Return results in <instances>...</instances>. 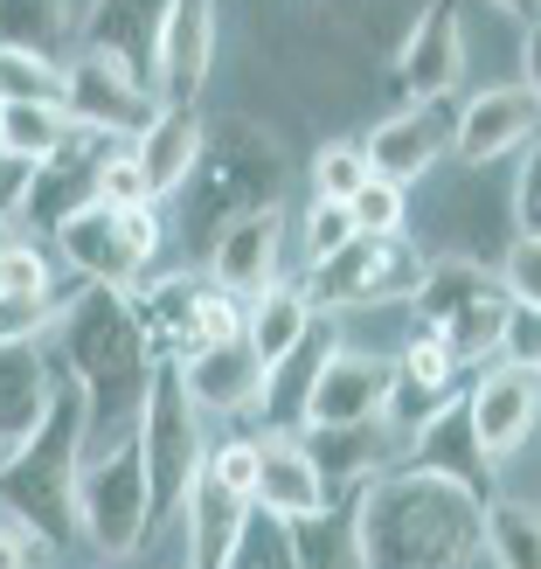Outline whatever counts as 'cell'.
<instances>
[{
  "label": "cell",
  "mask_w": 541,
  "mask_h": 569,
  "mask_svg": "<svg viewBox=\"0 0 541 569\" xmlns=\"http://www.w3.org/2000/svg\"><path fill=\"white\" fill-rule=\"evenodd\" d=\"M493 361L541 368V312H534V306H514V299H507V327H500V355H493Z\"/></svg>",
  "instance_id": "60d3db41"
},
{
  "label": "cell",
  "mask_w": 541,
  "mask_h": 569,
  "mask_svg": "<svg viewBox=\"0 0 541 569\" xmlns=\"http://www.w3.org/2000/svg\"><path fill=\"white\" fill-rule=\"evenodd\" d=\"M63 111H70V126H83V132L132 139V132L160 111V98H153L132 70L111 63V56L70 49V56H63Z\"/></svg>",
  "instance_id": "9c48e42d"
},
{
  "label": "cell",
  "mask_w": 541,
  "mask_h": 569,
  "mask_svg": "<svg viewBox=\"0 0 541 569\" xmlns=\"http://www.w3.org/2000/svg\"><path fill=\"white\" fill-rule=\"evenodd\" d=\"M14 237H21V222H14V216H8V222H0V250H8V243H14Z\"/></svg>",
  "instance_id": "7dc6e473"
},
{
  "label": "cell",
  "mask_w": 541,
  "mask_h": 569,
  "mask_svg": "<svg viewBox=\"0 0 541 569\" xmlns=\"http://www.w3.org/2000/svg\"><path fill=\"white\" fill-rule=\"evenodd\" d=\"M500 284L514 306H534L541 312V237H514V250L500 258Z\"/></svg>",
  "instance_id": "ab89813d"
},
{
  "label": "cell",
  "mask_w": 541,
  "mask_h": 569,
  "mask_svg": "<svg viewBox=\"0 0 541 569\" xmlns=\"http://www.w3.org/2000/svg\"><path fill=\"white\" fill-rule=\"evenodd\" d=\"M70 139V111L63 98H21V104H0V147L21 153V160H42Z\"/></svg>",
  "instance_id": "1f68e13d"
},
{
  "label": "cell",
  "mask_w": 541,
  "mask_h": 569,
  "mask_svg": "<svg viewBox=\"0 0 541 569\" xmlns=\"http://www.w3.org/2000/svg\"><path fill=\"white\" fill-rule=\"evenodd\" d=\"M56 250L83 284H119V292H139L147 271L167 250V222L160 202H91L77 209L63 230H56Z\"/></svg>",
  "instance_id": "8992f818"
},
{
  "label": "cell",
  "mask_w": 541,
  "mask_h": 569,
  "mask_svg": "<svg viewBox=\"0 0 541 569\" xmlns=\"http://www.w3.org/2000/svg\"><path fill=\"white\" fill-rule=\"evenodd\" d=\"M521 63H528V77H521V83H528V91L541 98V14L528 21V49H521Z\"/></svg>",
  "instance_id": "f6af8a7d"
},
{
  "label": "cell",
  "mask_w": 541,
  "mask_h": 569,
  "mask_svg": "<svg viewBox=\"0 0 541 569\" xmlns=\"http://www.w3.org/2000/svg\"><path fill=\"white\" fill-rule=\"evenodd\" d=\"M202 479H216V487L250 500V487H258V438H216L202 451Z\"/></svg>",
  "instance_id": "8d00e7d4"
},
{
  "label": "cell",
  "mask_w": 541,
  "mask_h": 569,
  "mask_svg": "<svg viewBox=\"0 0 541 569\" xmlns=\"http://www.w3.org/2000/svg\"><path fill=\"white\" fill-rule=\"evenodd\" d=\"M194 417H202V410H194L188 389H181V361L160 355L153 376H147V396H139V423H132L139 459H147V479H153V515L160 521H174L188 487L202 479L209 438H202V423H194Z\"/></svg>",
  "instance_id": "52a82bcc"
},
{
  "label": "cell",
  "mask_w": 541,
  "mask_h": 569,
  "mask_svg": "<svg viewBox=\"0 0 541 569\" xmlns=\"http://www.w3.org/2000/svg\"><path fill=\"white\" fill-rule=\"evenodd\" d=\"M56 389H63V361L49 355V340H0V451L42 431Z\"/></svg>",
  "instance_id": "ffe728a7"
},
{
  "label": "cell",
  "mask_w": 541,
  "mask_h": 569,
  "mask_svg": "<svg viewBox=\"0 0 541 569\" xmlns=\"http://www.w3.org/2000/svg\"><path fill=\"white\" fill-rule=\"evenodd\" d=\"M451 111L444 98H431V104H403V111H389V119L361 139V153H368V174H382V181H395V188H417L431 167L451 153Z\"/></svg>",
  "instance_id": "9a60e30c"
},
{
  "label": "cell",
  "mask_w": 541,
  "mask_h": 569,
  "mask_svg": "<svg viewBox=\"0 0 541 569\" xmlns=\"http://www.w3.org/2000/svg\"><path fill=\"white\" fill-rule=\"evenodd\" d=\"M209 278L230 299H258L264 284H278V216L250 209L237 222H222L209 237Z\"/></svg>",
  "instance_id": "cb8c5ba5"
},
{
  "label": "cell",
  "mask_w": 541,
  "mask_h": 569,
  "mask_svg": "<svg viewBox=\"0 0 541 569\" xmlns=\"http://www.w3.org/2000/svg\"><path fill=\"white\" fill-rule=\"evenodd\" d=\"M327 348H333V327H312L292 355L264 368V396H258L264 431H299V423H305V396H312V376H320Z\"/></svg>",
  "instance_id": "83f0119b"
},
{
  "label": "cell",
  "mask_w": 541,
  "mask_h": 569,
  "mask_svg": "<svg viewBox=\"0 0 541 569\" xmlns=\"http://www.w3.org/2000/svg\"><path fill=\"white\" fill-rule=\"evenodd\" d=\"M361 181H368L361 139H327V147L312 153V194H320V202H354Z\"/></svg>",
  "instance_id": "836d02e7"
},
{
  "label": "cell",
  "mask_w": 541,
  "mask_h": 569,
  "mask_svg": "<svg viewBox=\"0 0 541 569\" xmlns=\"http://www.w3.org/2000/svg\"><path fill=\"white\" fill-rule=\"evenodd\" d=\"M389 77H395V91H403L410 104H431V98L459 91V77H465V21H459L451 0H431V8L410 21Z\"/></svg>",
  "instance_id": "4fadbf2b"
},
{
  "label": "cell",
  "mask_w": 541,
  "mask_h": 569,
  "mask_svg": "<svg viewBox=\"0 0 541 569\" xmlns=\"http://www.w3.org/2000/svg\"><path fill=\"white\" fill-rule=\"evenodd\" d=\"M0 569H36V535L0 515Z\"/></svg>",
  "instance_id": "ee69618b"
},
{
  "label": "cell",
  "mask_w": 541,
  "mask_h": 569,
  "mask_svg": "<svg viewBox=\"0 0 541 569\" xmlns=\"http://www.w3.org/2000/svg\"><path fill=\"white\" fill-rule=\"evenodd\" d=\"M479 556L493 569H541V515L528 500H487V515H479Z\"/></svg>",
  "instance_id": "f546056e"
},
{
  "label": "cell",
  "mask_w": 541,
  "mask_h": 569,
  "mask_svg": "<svg viewBox=\"0 0 541 569\" xmlns=\"http://www.w3.org/2000/svg\"><path fill=\"white\" fill-rule=\"evenodd\" d=\"M354 230L361 237H403V216H410V188H395V181H382V174H368L361 188H354Z\"/></svg>",
  "instance_id": "e575fe53"
},
{
  "label": "cell",
  "mask_w": 541,
  "mask_h": 569,
  "mask_svg": "<svg viewBox=\"0 0 541 569\" xmlns=\"http://www.w3.org/2000/svg\"><path fill=\"white\" fill-rule=\"evenodd\" d=\"M63 278L42 243L14 237L0 250V340H49L56 312H63Z\"/></svg>",
  "instance_id": "d6986e66"
},
{
  "label": "cell",
  "mask_w": 541,
  "mask_h": 569,
  "mask_svg": "<svg viewBox=\"0 0 541 569\" xmlns=\"http://www.w3.org/2000/svg\"><path fill=\"white\" fill-rule=\"evenodd\" d=\"M21 98H63V56L0 49V104H21Z\"/></svg>",
  "instance_id": "d6a6232c"
},
{
  "label": "cell",
  "mask_w": 541,
  "mask_h": 569,
  "mask_svg": "<svg viewBox=\"0 0 541 569\" xmlns=\"http://www.w3.org/2000/svg\"><path fill=\"white\" fill-rule=\"evenodd\" d=\"M56 361H63V376H77L83 389V403H91V423L98 410L119 396V403L139 417V396H147V376H153V333L147 320H139V299L119 292V284H83L77 278V292L63 299V312H56Z\"/></svg>",
  "instance_id": "7a4b0ae2"
},
{
  "label": "cell",
  "mask_w": 541,
  "mask_h": 569,
  "mask_svg": "<svg viewBox=\"0 0 541 569\" xmlns=\"http://www.w3.org/2000/svg\"><path fill=\"white\" fill-rule=\"evenodd\" d=\"M174 521H181V569H230L243 528H250V500L216 487V479H194Z\"/></svg>",
  "instance_id": "603a6c76"
},
{
  "label": "cell",
  "mask_w": 541,
  "mask_h": 569,
  "mask_svg": "<svg viewBox=\"0 0 541 569\" xmlns=\"http://www.w3.org/2000/svg\"><path fill=\"white\" fill-rule=\"evenodd\" d=\"M83 451H91V403H83L77 376H63L56 410L42 417V431L0 459V515L36 535V549H70L77 542V472H83Z\"/></svg>",
  "instance_id": "3957f363"
},
{
  "label": "cell",
  "mask_w": 541,
  "mask_h": 569,
  "mask_svg": "<svg viewBox=\"0 0 541 569\" xmlns=\"http://www.w3.org/2000/svg\"><path fill=\"white\" fill-rule=\"evenodd\" d=\"M479 515L487 500L417 466H389L354 487V535L368 569H465L479 556Z\"/></svg>",
  "instance_id": "6da1fadb"
},
{
  "label": "cell",
  "mask_w": 541,
  "mask_h": 569,
  "mask_svg": "<svg viewBox=\"0 0 541 569\" xmlns=\"http://www.w3.org/2000/svg\"><path fill=\"white\" fill-rule=\"evenodd\" d=\"M0 459H8V451H0Z\"/></svg>",
  "instance_id": "681fc988"
},
{
  "label": "cell",
  "mask_w": 541,
  "mask_h": 569,
  "mask_svg": "<svg viewBox=\"0 0 541 569\" xmlns=\"http://www.w3.org/2000/svg\"><path fill=\"white\" fill-rule=\"evenodd\" d=\"M104 147H111L104 132L70 126L63 147L36 160V174H28V194H21V216H14V222H28V230L56 237L77 209H91V202H98V167H104Z\"/></svg>",
  "instance_id": "8fae6325"
},
{
  "label": "cell",
  "mask_w": 541,
  "mask_h": 569,
  "mask_svg": "<svg viewBox=\"0 0 541 569\" xmlns=\"http://www.w3.org/2000/svg\"><path fill=\"white\" fill-rule=\"evenodd\" d=\"M534 132H541V98L528 83H487V91L465 98L459 119H451V153L465 167H493L507 153H521Z\"/></svg>",
  "instance_id": "5bb4252c"
},
{
  "label": "cell",
  "mask_w": 541,
  "mask_h": 569,
  "mask_svg": "<svg viewBox=\"0 0 541 569\" xmlns=\"http://www.w3.org/2000/svg\"><path fill=\"white\" fill-rule=\"evenodd\" d=\"M70 42H77V8L70 0H0V49L63 56Z\"/></svg>",
  "instance_id": "4dcf8cb0"
},
{
  "label": "cell",
  "mask_w": 541,
  "mask_h": 569,
  "mask_svg": "<svg viewBox=\"0 0 541 569\" xmlns=\"http://www.w3.org/2000/svg\"><path fill=\"white\" fill-rule=\"evenodd\" d=\"M417 278H423V258H417L410 230H403V237H361V230H354L348 243L333 250V258H320L299 284H305L312 312H354V306L410 299Z\"/></svg>",
  "instance_id": "ba28073f"
},
{
  "label": "cell",
  "mask_w": 541,
  "mask_h": 569,
  "mask_svg": "<svg viewBox=\"0 0 541 569\" xmlns=\"http://www.w3.org/2000/svg\"><path fill=\"white\" fill-rule=\"evenodd\" d=\"M284 528H292L299 569H368L361 562V535H354V493L348 500H327L320 515H299V521H284Z\"/></svg>",
  "instance_id": "f1b7e54d"
},
{
  "label": "cell",
  "mask_w": 541,
  "mask_h": 569,
  "mask_svg": "<svg viewBox=\"0 0 541 569\" xmlns=\"http://www.w3.org/2000/svg\"><path fill=\"white\" fill-rule=\"evenodd\" d=\"M493 8H500V14H514V21H534V14H541V0H493Z\"/></svg>",
  "instance_id": "bcb514c9"
},
{
  "label": "cell",
  "mask_w": 541,
  "mask_h": 569,
  "mask_svg": "<svg viewBox=\"0 0 541 569\" xmlns=\"http://www.w3.org/2000/svg\"><path fill=\"white\" fill-rule=\"evenodd\" d=\"M28 174H36V160H21V153H8V147H0V222H8V216H21Z\"/></svg>",
  "instance_id": "7bdbcfd3"
},
{
  "label": "cell",
  "mask_w": 541,
  "mask_h": 569,
  "mask_svg": "<svg viewBox=\"0 0 541 569\" xmlns=\"http://www.w3.org/2000/svg\"><path fill=\"white\" fill-rule=\"evenodd\" d=\"M465 417H472V438L493 466H507L514 451L534 438L541 423V368L521 361H487L479 376L465 382Z\"/></svg>",
  "instance_id": "30bf717a"
},
{
  "label": "cell",
  "mask_w": 541,
  "mask_h": 569,
  "mask_svg": "<svg viewBox=\"0 0 541 569\" xmlns=\"http://www.w3.org/2000/svg\"><path fill=\"white\" fill-rule=\"evenodd\" d=\"M174 14V0H91L77 14V49L111 56L119 70H132L153 91V63H160V28Z\"/></svg>",
  "instance_id": "e0dca14e"
},
{
  "label": "cell",
  "mask_w": 541,
  "mask_h": 569,
  "mask_svg": "<svg viewBox=\"0 0 541 569\" xmlns=\"http://www.w3.org/2000/svg\"><path fill=\"white\" fill-rule=\"evenodd\" d=\"M417 327H431L459 368H487L500 355V327H507V284L500 264H479V258H423L417 278Z\"/></svg>",
  "instance_id": "277c9868"
},
{
  "label": "cell",
  "mask_w": 541,
  "mask_h": 569,
  "mask_svg": "<svg viewBox=\"0 0 541 569\" xmlns=\"http://www.w3.org/2000/svg\"><path fill=\"white\" fill-rule=\"evenodd\" d=\"M216 70V0H174L160 28V63H153V98L160 104H194Z\"/></svg>",
  "instance_id": "44dd1931"
},
{
  "label": "cell",
  "mask_w": 541,
  "mask_h": 569,
  "mask_svg": "<svg viewBox=\"0 0 541 569\" xmlns=\"http://www.w3.org/2000/svg\"><path fill=\"white\" fill-rule=\"evenodd\" d=\"M202 119H194V104H160L147 126L132 132V153L139 167H147V188L153 202H167V194H181V181L194 174V160H202Z\"/></svg>",
  "instance_id": "484cf974"
},
{
  "label": "cell",
  "mask_w": 541,
  "mask_h": 569,
  "mask_svg": "<svg viewBox=\"0 0 541 569\" xmlns=\"http://www.w3.org/2000/svg\"><path fill=\"white\" fill-rule=\"evenodd\" d=\"M521 174H514V230L521 237H541V132L521 147Z\"/></svg>",
  "instance_id": "b9f144b4"
},
{
  "label": "cell",
  "mask_w": 541,
  "mask_h": 569,
  "mask_svg": "<svg viewBox=\"0 0 541 569\" xmlns=\"http://www.w3.org/2000/svg\"><path fill=\"white\" fill-rule=\"evenodd\" d=\"M181 361V389L194 410H216V417H250L264 396V355L250 348L243 333H222V340H202V348L174 355Z\"/></svg>",
  "instance_id": "2e32d148"
},
{
  "label": "cell",
  "mask_w": 541,
  "mask_h": 569,
  "mask_svg": "<svg viewBox=\"0 0 541 569\" xmlns=\"http://www.w3.org/2000/svg\"><path fill=\"white\" fill-rule=\"evenodd\" d=\"M348 237H354V209L348 202H320V194H312V209H305V264L333 258Z\"/></svg>",
  "instance_id": "f35d334b"
},
{
  "label": "cell",
  "mask_w": 541,
  "mask_h": 569,
  "mask_svg": "<svg viewBox=\"0 0 541 569\" xmlns=\"http://www.w3.org/2000/svg\"><path fill=\"white\" fill-rule=\"evenodd\" d=\"M327 500H340L327 487V472L312 466V451L299 431H264L258 438V487H250V507H264L278 521H299V515H320Z\"/></svg>",
  "instance_id": "7402d4cb"
},
{
  "label": "cell",
  "mask_w": 541,
  "mask_h": 569,
  "mask_svg": "<svg viewBox=\"0 0 541 569\" xmlns=\"http://www.w3.org/2000/svg\"><path fill=\"white\" fill-rule=\"evenodd\" d=\"M153 528H160V515H153V479H147V459H139V438L83 451V472H77V535L83 542L98 556L126 562L147 549Z\"/></svg>",
  "instance_id": "5b68a950"
},
{
  "label": "cell",
  "mask_w": 541,
  "mask_h": 569,
  "mask_svg": "<svg viewBox=\"0 0 541 569\" xmlns=\"http://www.w3.org/2000/svg\"><path fill=\"white\" fill-rule=\"evenodd\" d=\"M312 327H320V312H312L305 284H284V278H278V284H264L258 299H243V340L264 355V368L292 355Z\"/></svg>",
  "instance_id": "4316f807"
},
{
  "label": "cell",
  "mask_w": 541,
  "mask_h": 569,
  "mask_svg": "<svg viewBox=\"0 0 541 569\" xmlns=\"http://www.w3.org/2000/svg\"><path fill=\"white\" fill-rule=\"evenodd\" d=\"M98 202H153L147 167H139L132 139H111V147H104V167H98Z\"/></svg>",
  "instance_id": "74e56055"
},
{
  "label": "cell",
  "mask_w": 541,
  "mask_h": 569,
  "mask_svg": "<svg viewBox=\"0 0 541 569\" xmlns=\"http://www.w3.org/2000/svg\"><path fill=\"white\" fill-rule=\"evenodd\" d=\"M403 466H417V472H438V479H459V487L472 493V500H493V459L479 451V438H472V417H465V389L451 396V403H438L431 417L417 423V431L403 438Z\"/></svg>",
  "instance_id": "ac0fdd59"
},
{
  "label": "cell",
  "mask_w": 541,
  "mask_h": 569,
  "mask_svg": "<svg viewBox=\"0 0 541 569\" xmlns=\"http://www.w3.org/2000/svg\"><path fill=\"white\" fill-rule=\"evenodd\" d=\"M167 569H181V562H167Z\"/></svg>",
  "instance_id": "c3c4849f"
},
{
  "label": "cell",
  "mask_w": 541,
  "mask_h": 569,
  "mask_svg": "<svg viewBox=\"0 0 541 569\" xmlns=\"http://www.w3.org/2000/svg\"><path fill=\"white\" fill-rule=\"evenodd\" d=\"M230 569H299V556H292V528H284L278 515H264V507H250V528H243V542H237Z\"/></svg>",
  "instance_id": "d590c367"
},
{
  "label": "cell",
  "mask_w": 541,
  "mask_h": 569,
  "mask_svg": "<svg viewBox=\"0 0 541 569\" xmlns=\"http://www.w3.org/2000/svg\"><path fill=\"white\" fill-rule=\"evenodd\" d=\"M299 438H305L312 466L327 472L333 493H354L375 472H389L395 466V445H403V438L389 431V417H375V423H333V431H299Z\"/></svg>",
  "instance_id": "d4e9b609"
},
{
  "label": "cell",
  "mask_w": 541,
  "mask_h": 569,
  "mask_svg": "<svg viewBox=\"0 0 541 569\" xmlns=\"http://www.w3.org/2000/svg\"><path fill=\"white\" fill-rule=\"evenodd\" d=\"M389 382H395V361L382 355H361V348H327L320 376H312L305 396V423L299 431H333V423H375L389 410Z\"/></svg>",
  "instance_id": "7c38bea8"
}]
</instances>
